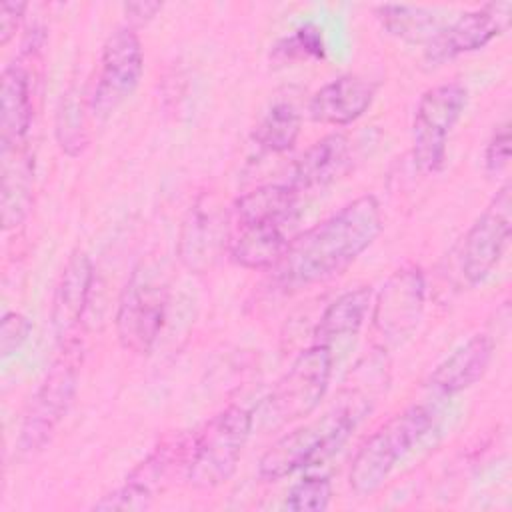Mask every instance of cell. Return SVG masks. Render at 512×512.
<instances>
[{
	"instance_id": "obj_1",
	"label": "cell",
	"mask_w": 512,
	"mask_h": 512,
	"mask_svg": "<svg viewBox=\"0 0 512 512\" xmlns=\"http://www.w3.org/2000/svg\"><path fill=\"white\" fill-rule=\"evenodd\" d=\"M382 232V210L364 194L288 242L274 266L286 288H302L344 272Z\"/></svg>"
},
{
	"instance_id": "obj_2",
	"label": "cell",
	"mask_w": 512,
	"mask_h": 512,
	"mask_svg": "<svg viewBox=\"0 0 512 512\" xmlns=\"http://www.w3.org/2000/svg\"><path fill=\"white\" fill-rule=\"evenodd\" d=\"M358 422L360 418L338 402L322 418L294 428L268 446L258 462L260 478L276 482L296 470L324 462L340 450Z\"/></svg>"
},
{
	"instance_id": "obj_3",
	"label": "cell",
	"mask_w": 512,
	"mask_h": 512,
	"mask_svg": "<svg viewBox=\"0 0 512 512\" xmlns=\"http://www.w3.org/2000/svg\"><path fill=\"white\" fill-rule=\"evenodd\" d=\"M432 412L422 404H412L384 422L364 440L352 458L348 482L354 494H374L390 476L396 462L430 430Z\"/></svg>"
},
{
	"instance_id": "obj_4",
	"label": "cell",
	"mask_w": 512,
	"mask_h": 512,
	"mask_svg": "<svg viewBox=\"0 0 512 512\" xmlns=\"http://www.w3.org/2000/svg\"><path fill=\"white\" fill-rule=\"evenodd\" d=\"M252 414L242 406H228L212 416L190 442L186 480L198 490H210L238 468L242 450L252 432Z\"/></svg>"
},
{
	"instance_id": "obj_5",
	"label": "cell",
	"mask_w": 512,
	"mask_h": 512,
	"mask_svg": "<svg viewBox=\"0 0 512 512\" xmlns=\"http://www.w3.org/2000/svg\"><path fill=\"white\" fill-rule=\"evenodd\" d=\"M82 362V346L76 338L62 340V350L48 368L44 380L28 402L20 430L18 448L26 454L40 450L66 416L76 388Z\"/></svg>"
},
{
	"instance_id": "obj_6",
	"label": "cell",
	"mask_w": 512,
	"mask_h": 512,
	"mask_svg": "<svg viewBox=\"0 0 512 512\" xmlns=\"http://www.w3.org/2000/svg\"><path fill=\"white\" fill-rule=\"evenodd\" d=\"M168 306V286L162 274L148 264H140L126 282L118 312L116 334L120 344L136 354H146L154 346Z\"/></svg>"
},
{
	"instance_id": "obj_7",
	"label": "cell",
	"mask_w": 512,
	"mask_h": 512,
	"mask_svg": "<svg viewBox=\"0 0 512 512\" xmlns=\"http://www.w3.org/2000/svg\"><path fill=\"white\" fill-rule=\"evenodd\" d=\"M332 374V350L314 342L302 350L266 398V418L280 426L312 414L322 402Z\"/></svg>"
},
{
	"instance_id": "obj_8",
	"label": "cell",
	"mask_w": 512,
	"mask_h": 512,
	"mask_svg": "<svg viewBox=\"0 0 512 512\" xmlns=\"http://www.w3.org/2000/svg\"><path fill=\"white\" fill-rule=\"evenodd\" d=\"M466 100L468 92L460 82L432 86L420 96L412 122V156L424 174H434L444 166L448 136L460 120Z\"/></svg>"
},
{
	"instance_id": "obj_9",
	"label": "cell",
	"mask_w": 512,
	"mask_h": 512,
	"mask_svg": "<svg viewBox=\"0 0 512 512\" xmlns=\"http://www.w3.org/2000/svg\"><path fill=\"white\" fill-rule=\"evenodd\" d=\"M144 74L142 44L134 28L124 26L108 36L100 56L90 110L98 118L110 116L138 88Z\"/></svg>"
},
{
	"instance_id": "obj_10",
	"label": "cell",
	"mask_w": 512,
	"mask_h": 512,
	"mask_svg": "<svg viewBox=\"0 0 512 512\" xmlns=\"http://www.w3.org/2000/svg\"><path fill=\"white\" fill-rule=\"evenodd\" d=\"M512 234V192L506 182L462 242L460 270L468 284L482 282L500 262Z\"/></svg>"
},
{
	"instance_id": "obj_11",
	"label": "cell",
	"mask_w": 512,
	"mask_h": 512,
	"mask_svg": "<svg viewBox=\"0 0 512 512\" xmlns=\"http://www.w3.org/2000/svg\"><path fill=\"white\" fill-rule=\"evenodd\" d=\"M424 288V276L418 266H404L388 278L372 316L378 336L398 344L416 330L424 310Z\"/></svg>"
},
{
	"instance_id": "obj_12",
	"label": "cell",
	"mask_w": 512,
	"mask_h": 512,
	"mask_svg": "<svg viewBox=\"0 0 512 512\" xmlns=\"http://www.w3.org/2000/svg\"><path fill=\"white\" fill-rule=\"evenodd\" d=\"M510 10V2H492L460 14L428 40L426 62L436 66L458 54L484 48L492 38L508 28Z\"/></svg>"
},
{
	"instance_id": "obj_13",
	"label": "cell",
	"mask_w": 512,
	"mask_h": 512,
	"mask_svg": "<svg viewBox=\"0 0 512 512\" xmlns=\"http://www.w3.org/2000/svg\"><path fill=\"white\" fill-rule=\"evenodd\" d=\"M374 96V82L358 74H342L314 92L308 104V114L320 124L346 126L370 108Z\"/></svg>"
},
{
	"instance_id": "obj_14",
	"label": "cell",
	"mask_w": 512,
	"mask_h": 512,
	"mask_svg": "<svg viewBox=\"0 0 512 512\" xmlns=\"http://www.w3.org/2000/svg\"><path fill=\"white\" fill-rule=\"evenodd\" d=\"M94 268L84 250H74L60 274L52 298V326L60 340L70 338L88 304Z\"/></svg>"
},
{
	"instance_id": "obj_15",
	"label": "cell",
	"mask_w": 512,
	"mask_h": 512,
	"mask_svg": "<svg viewBox=\"0 0 512 512\" xmlns=\"http://www.w3.org/2000/svg\"><path fill=\"white\" fill-rule=\"evenodd\" d=\"M352 168V148L350 140L340 134H328L316 140L294 164L292 182L298 192L324 188L334 184Z\"/></svg>"
},
{
	"instance_id": "obj_16",
	"label": "cell",
	"mask_w": 512,
	"mask_h": 512,
	"mask_svg": "<svg viewBox=\"0 0 512 512\" xmlns=\"http://www.w3.org/2000/svg\"><path fill=\"white\" fill-rule=\"evenodd\" d=\"M0 80V150L24 148L32 122L30 78L22 66L10 64Z\"/></svg>"
},
{
	"instance_id": "obj_17",
	"label": "cell",
	"mask_w": 512,
	"mask_h": 512,
	"mask_svg": "<svg viewBox=\"0 0 512 512\" xmlns=\"http://www.w3.org/2000/svg\"><path fill=\"white\" fill-rule=\"evenodd\" d=\"M492 354L494 340L488 334L472 336L434 368L430 386L440 394H456L470 388L488 370Z\"/></svg>"
},
{
	"instance_id": "obj_18",
	"label": "cell",
	"mask_w": 512,
	"mask_h": 512,
	"mask_svg": "<svg viewBox=\"0 0 512 512\" xmlns=\"http://www.w3.org/2000/svg\"><path fill=\"white\" fill-rule=\"evenodd\" d=\"M298 204V190L290 184H264L234 204L236 226H284L292 220Z\"/></svg>"
},
{
	"instance_id": "obj_19",
	"label": "cell",
	"mask_w": 512,
	"mask_h": 512,
	"mask_svg": "<svg viewBox=\"0 0 512 512\" xmlns=\"http://www.w3.org/2000/svg\"><path fill=\"white\" fill-rule=\"evenodd\" d=\"M2 158V224L6 230L16 228L28 214L32 192V158L24 148L0 150Z\"/></svg>"
},
{
	"instance_id": "obj_20",
	"label": "cell",
	"mask_w": 512,
	"mask_h": 512,
	"mask_svg": "<svg viewBox=\"0 0 512 512\" xmlns=\"http://www.w3.org/2000/svg\"><path fill=\"white\" fill-rule=\"evenodd\" d=\"M288 238L280 226H236L230 238V256L242 268H274L282 258Z\"/></svg>"
},
{
	"instance_id": "obj_21",
	"label": "cell",
	"mask_w": 512,
	"mask_h": 512,
	"mask_svg": "<svg viewBox=\"0 0 512 512\" xmlns=\"http://www.w3.org/2000/svg\"><path fill=\"white\" fill-rule=\"evenodd\" d=\"M370 296V286H358L332 300L314 328L316 342L330 346L332 340L354 336L366 318Z\"/></svg>"
},
{
	"instance_id": "obj_22",
	"label": "cell",
	"mask_w": 512,
	"mask_h": 512,
	"mask_svg": "<svg viewBox=\"0 0 512 512\" xmlns=\"http://www.w3.org/2000/svg\"><path fill=\"white\" fill-rule=\"evenodd\" d=\"M376 16L382 28H386L392 36L412 42L430 40L442 28L436 14L420 6L382 4L376 8Z\"/></svg>"
},
{
	"instance_id": "obj_23",
	"label": "cell",
	"mask_w": 512,
	"mask_h": 512,
	"mask_svg": "<svg viewBox=\"0 0 512 512\" xmlns=\"http://www.w3.org/2000/svg\"><path fill=\"white\" fill-rule=\"evenodd\" d=\"M300 134V114L288 102H276L254 130V142L266 152L290 150Z\"/></svg>"
},
{
	"instance_id": "obj_24",
	"label": "cell",
	"mask_w": 512,
	"mask_h": 512,
	"mask_svg": "<svg viewBox=\"0 0 512 512\" xmlns=\"http://www.w3.org/2000/svg\"><path fill=\"white\" fill-rule=\"evenodd\" d=\"M214 218L200 210V206L190 212L180 238V258L194 270L208 266V258L214 256V246L218 244Z\"/></svg>"
},
{
	"instance_id": "obj_25",
	"label": "cell",
	"mask_w": 512,
	"mask_h": 512,
	"mask_svg": "<svg viewBox=\"0 0 512 512\" xmlns=\"http://www.w3.org/2000/svg\"><path fill=\"white\" fill-rule=\"evenodd\" d=\"M56 140L60 148L70 156H78L88 142L84 114L80 108V100L74 92L62 94L56 114Z\"/></svg>"
},
{
	"instance_id": "obj_26",
	"label": "cell",
	"mask_w": 512,
	"mask_h": 512,
	"mask_svg": "<svg viewBox=\"0 0 512 512\" xmlns=\"http://www.w3.org/2000/svg\"><path fill=\"white\" fill-rule=\"evenodd\" d=\"M330 498L332 484L326 476H306L290 488L286 508L292 512H320L328 508Z\"/></svg>"
},
{
	"instance_id": "obj_27",
	"label": "cell",
	"mask_w": 512,
	"mask_h": 512,
	"mask_svg": "<svg viewBox=\"0 0 512 512\" xmlns=\"http://www.w3.org/2000/svg\"><path fill=\"white\" fill-rule=\"evenodd\" d=\"M274 58L280 60H300V58H324L322 30L314 24H304L296 28L290 36L282 38L274 50Z\"/></svg>"
},
{
	"instance_id": "obj_28",
	"label": "cell",
	"mask_w": 512,
	"mask_h": 512,
	"mask_svg": "<svg viewBox=\"0 0 512 512\" xmlns=\"http://www.w3.org/2000/svg\"><path fill=\"white\" fill-rule=\"evenodd\" d=\"M152 498L154 494L136 484V482H130L126 480V484H122L120 488L104 494L98 502H94L92 510H122V512H142V510H148L152 506Z\"/></svg>"
},
{
	"instance_id": "obj_29",
	"label": "cell",
	"mask_w": 512,
	"mask_h": 512,
	"mask_svg": "<svg viewBox=\"0 0 512 512\" xmlns=\"http://www.w3.org/2000/svg\"><path fill=\"white\" fill-rule=\"evenodd\" d=\"M32 322L20 312H6L0 324V356L10 358L30 336Z\"/></svg>"
},
{
	"instance_id": "obj_30",
	"label": "cell",
	"mask_w": 512,
	"mask_h": 512,
	"mask_svg": "<svg viewBox=\"0 0 512 512\" xmlns=\"http://www.w3.org/2000/svg\"><path fill=\"white\" fill-rule=\"evenodd\" d=\"M510 160V124L502 122L498 128H494L488 146H486V154H484V162H486V170L490 174L500 172Z\"/></svg>"
},
{
	"instance_id": "obj_31",
	"label": "cell",
	"mask_w": 512,
	"mask_h": 512,
	"mask_svg": "<svg viewBox=\"0 0 512 512\" xmlns=\"http://www.w3.org/2000/svg\"><path fill=\"white\" fill-rule=\"evenodd\" d=\"M26 2H2L0 6V44L6 46L24 18Z\"/></svg>"
},
{
	"instance_id": "obj_32",
	"label": "cell",
	"mask_w": 512,
	"mask_h": 512,
	"mask_svg": "<svg viewBox=\"0 0 512 512\" xmlns=\"http://www.w3.org/2000/svg\"><path fill=\"white\" fill-rule=\"evenodd\" d=\"M126 16L132 24H146L156 16V12L162 10L160 2H130L124 6Z\"/></svg>"
}]
</instances>
